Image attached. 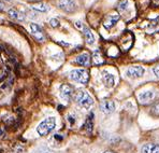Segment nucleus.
Returning <instances> with one entry per match:
<instances>
[{"mask_svg":"<svg viewBox=\"0 0 159 153\" xmlns=\"http://www.w3.org/2000/svg\"><path fill=\"white\" fill-rule=\"evenodd\" d=\"M55 126H56L55 117H46V119H44L38 125L37 131H38L39 135L45 136V135H48V134H50L51 131L55 128Z\"/></svg>","mask_w":159,"mask_h":153,"instance_id":"f257e3e1","label":"nucleus"},{"mask_svg":"<svg viewBox=\"0 0 159 153\" xmlns=\"http://www.w3.org/2000/svg\"><path fill=\"white\" fill-rule=\"evenodd\" d=\"M75 99L79 106L85 108V109H88L93 105V97L86 91H79L78 94L75 95Z\"/></svg>","mask_w":159,"mask_h":153,"instance_id":"f03ea898","label":"nucleus"},{"mask_svg":"<svg viewBox=\"0 0 159 153\" xmlns=\"http://www.w3.org/2000/svg\"><path fill=\"white\" fill-rule=\"evenodd\" d=\"M69 78L81 84H86L89 80V74L85 69H74L69 74Z\"/></svg>","mask_w":159,"mask_h":153,"instance_id":"7ed1b4c3","label":"nucleus"},{"mask_svg":"<svg viewBox=\"0 0 159 153\" xmlns=\"http://www.w3.org/2000/svg\"><path fill=\"white\" fill-rule=\"evenodd\" d=\"M59 8L64 10L65 12L71 13L76 10L75 0H59Z\"/></svg>","mask_w":159,"mask_h":153,"instance_id":"20e7f679","label":"nucleus"},{"mask_svg":"<svg viewBox=\"0 0 159 153\" xmlns=\"http://www.w3.org/2000/svg\"><path fill=\"white\" fill-rule=\"evenodd\" d=\"M143 74H144V68L141 67V66H131L127 70V76L129 78H133V79L141 78Z\"/></svg>","mask_w":159,"mask_h":153,"instance_id":"39448f33","label":"nucleus"},{"mask_svg":"<svg viewBox=\"0 0 159 153\" xmlns=\"http://www.w3.org/2000/svg\"><path fill=\"white\" fill-rule=\"evenodd\" d=\"M73 94H74V91L72 86L68 85V84H62V85L60 86V96H61L64 99L69 102L72 98V96H73Z\"/></svg>","mask_w":159,"mask_h":153,"instance_id":"423d86ee","label":"nucleus"},{"mask_svg":"<svg viewBox=\"0 0 159 153\" xmlns=\"http://www.w3.org/2000/svg\"><path fill=\"white\" fill-rule=\"evenodd\" d=\"M100 110L103 113L110 114L112 112H114V110H115V103L112 100H103V102L100 103Z\"/></svg>","mask_w":159,"mask_h":153,"instance_id":"0eeeda50","label":"nucleus"},{"mask_svg":"<svg viewBox=\"0 0 159 153\" xmlns=\"http://www.w3.org/2000/svg\"><path fill=\"white\" fill-rule=\"evenodd\" d=\"M119 20V14H109L103 22V26L107 29H111Z\"/></svg>","mask_w":159,"mask_h":153,"instance_id":"6e6552de","label":"nucleus"},{"mask_svg":"<svg viewBox=\"0 0 159 153\" xmlns=\"http://www.w3.org/2000/svg\"><path fill=\"white\" fill-rule=\"evenodd\" d=\"M30 28H31V32L32 35L34 36V38L37 40H39V41H42V40L44 39V36H43V31H42V28L40 27L39 25L37 24H30Z\"/></svg>","mask_w":159,"mask_h":153,"instance_id":"1a4fd4ad","label":"nucleus"},{"mask_svg":"<svg viewBox=\"0 0 159 153\" xmlns=\"http://www.w3.org/2000/svg\"><path fill=\"white\" fill-rule=\"evenodd\" d=\"M102 81H103L104 85L107 88H112V86H114V83H115L113 74H109L107 71H102Z\"/></svg>","mask_w":159,"mask_h":153,"instance_id":"9d476101","label":"nucleus"},{"mask_svg":"<svg viewBox=\"0 0 159 153\" xmlns=\"http://www.w3.org/2000/svg\"><path fill=\"white\" fill-rule=\"evenodd\" d=\"M142 153H159V145L146 143L142 147Z\"/></svg>","mask_w":159,"mask_h":153,"instance_id":"9b49d317","label":"nucleus"},{"mask_svg":"<svg viewBox=\"0 0 159 153\" xmlns=\"http://www.w3.org/2000/svg\"><path fill=\"white\" fill-rule=\"evenodd\" d=\"M75 62L81 66H89L90 64V56L88 53H83L76 57Z\"/></svg>","mask_w":159,"mask_h":153,"instance_id":"f8f14e48","label":"nucleus"},{"mask_svg":"<svg viewBox=\"0 0 159 153\" xmlns=\"http://www.w3.org/2000/svg\"><path fill=\"white\" fill-rule=\"evenodd\" d=\"M9 15H10V17H12L14 18V20H16V21H24L25 20V15L23 14L20 11H18V10H16V9H10L9 10Z\"/></svg>","mask_w":159,"mask_h":153,"instance_id":"ddd939ff","label":"nucleus"},{"mask_svg":"<svg viewBox=\"0 0 159 153\" xmlns=\"http://www.w3.org/2000/svg\"><path fill=\"white\" fill-rule=\"evenodd\" d=\"M154 96H155V94H154L153 91H145L142 94H140L139 99L141 103H147V102H149V100L153 99Z\"/></svg>","mask_w":159,"mask_h":153,"instance_id":"4468645a","label":"nucleus"},{"mask_svg":"<svg viewBox=\"0 0 159 153\" xmlns=\"http://www.w3.org/2000/svg\"><path fill=\"white\" fill-rule=\"evenodd\" d=\"M83 32H84V36H85V40L88 44H93L95 42V36H93V31L87 27H84L83 28Z\"/></svg>","mask_w":159,"mask_h":153,"instance_id":"2eb2a0df","label":"nucleus"},{"mask_svg":"<svg viewBox=\"0 0 159 153\" xmlns=\"http://www.w3.org/2000/svg\"><path fill=\"white\" fill-rule=\"evenodd\" d=\"M84 126H85L86 131H87L88 133H92L93 126V113H90L89 115H88L87 119H86V121H85Z\"/></svg>","mask_w":159,"mask_h":153,"instance_id":"dca6fc26","label":"nucleus"},{"mask_svg":"<svg viewBox=\"0 0 159 153\" xmlns=\"http://www.w3.org/2000/svg\"><path fill=\"white\" fill-rule=\"evenodd\" d=\"M93 64L95 65H100V64H103L104 63V60H103V57H102V54L100 53L99 51H96L95 53H93Z\"/></svg>","mask_w":159,"mask_h":153,"instance_id":"f3484780","label":"nucleus"},{"mask_svg":"<svg viewBox=\"0 0 159 153\" xmlns=\"http://www.w3.org/2000/svg\"><path fill=\"white\" fill-rule=\"evenodd\" d=\"M31 8L34 10H37V11H40V12H46L48 10V6H45L44 3H38V4H34L31 6Z\"/></svg>","mask_w":159,"mask_h":153,"instance_id":"a211bd4d","label":"nucleus"},{"mask_svg":"<svg viewBox=\"0 0 159 153\" xmlns=\"http://www.w3.org/2000/svg\"><path fill=\"white\" fill-rule=\"evenodd\" d=\"M152 114L155 117H159V103H156L153 108H152Z\"/></svg>","mask_w":159,"mask_h":153,"instance_id":"6ab92c4d","label":"nucleus"},{"mask_svg":"<svg viewBox=\"0 0 159 153\" xmlns=\"http://www.w3.org/2000/svg\"><path fill=\"white\" fill-rule=\"evenodd\" d=\"M50 25L52 26V27H58V26H59V21H58L57 18H52V20L50 21Z\"/></svg>","mask_w":159,"mask_h":153,"instance_id":"aec40b11","label":"nucleus"},{"mask_svg":"<svg viewBox=\"0 0 159 153\" xmlns=\"http://www.w3.org/2000/svg\"><path fill=\"white\" fill-rule=\"evenodd\" d=\"M154 72H155V74H156V77L159 78V65L156 66L155 68H154Z\"/></svg>","mask_w":159,"mask_h":153,"instance_id":"412c9836","label":"nucleus"},{"mask_svg":"<svg viewBox=\"0 0 159 153\" xmlns=\"http://www.w3.org/2000/svg\"><path fill=\"white\" fill-rule=\"evenodd\" d=\"M72 117H71V115H70V117H68V121H70V124H71V125H73V124H74V119H72Z\"/></svg>","mask_w":159,"mask_h":153,"instance_id":"4be33fe9","label":"nucleus"},{"mask_svg":"<svg viewBox=\"0 0 159 153\" xmlns=\"http://www.w3.org/2000/svg\"><path fill=\"white\" fill-rule=\"evenodd\" d=\"M103 153H115V152H113V151H106V152H103Z\"/></svg>","mask_w":159,"mask_h":153,"instance_id":"5701e85b","label":"nucleus"},{"mask_svg":"<svg viewBox=\"0 0 159 153\" xmlns=\"http://www.w3.org/2000/svg\"><path fill=\"white\" fill-rule=\"evenodd\" d=\"M2 8H3V4H2L1 2H0V9H2Z\"/></svg>","mask_w":159,"mask_h":153,"instance_id":"b1692460","label":"nucleus"},{"mask_svg":"<svg viewBox=\"0 0 159 153\" xmlns=\"http://www.w3.org/2000/svg\"><path fill=\"white\" fill-rule=\"evenodd\" d=\"M1 134H2V131H1V129H0V136H1Z\"/></svg>","mask_w":159,"mask_h":153,"instance_id":"393cba45","label":"nucleus"},{"mask_svg":"<svg viewBox=\"0 0 159 153\" xmlns=\"http://www.w3.org/2000/svg\"><path fill=\"white\" fill-rule=\"evenodd\" d=\"M6 1H11V0H6Z\"/></svg>","mask_w":159,"mask_h":153,"instance_id":"a878e982","label":"nucleus"}]
</instances>
